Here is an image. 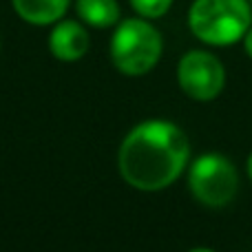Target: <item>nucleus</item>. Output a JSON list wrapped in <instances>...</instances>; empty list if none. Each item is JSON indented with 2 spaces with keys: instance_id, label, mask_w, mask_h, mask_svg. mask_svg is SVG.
<instances>
[{
  "instance_id": "1",
  "label": "nucleus",
  "mask_w": 252,
  "mask_h": 252,
  "mask_svg": "<svg viewBox=\"0 0 252 252\" xmlns=\"http://www.w3.org/2000/svg\"><path fill=\"white\" fill-rule=\"evenodd\" d=\"M190 142L177 124L148 120L137 124L120 146V175L128 186L144 192L168 188L184 173Z\"/></svg>"
},
{
  "instance_id": "2",
  "label": "nucleus",
  "mask_w": 252,
  "mask_h": 252,
  "mask_svg": "<svg viewBox=\"0 0 252 252\" xmlns=\"http://www.w3.org/2000/svg\"><path fill=\"white\" fill-rule=\"evenodd\" d=\"M188 27L199 42L232 47L252 27V4L250 0H192Z\"/></svg>"
},
{
  "instance_id": "3",
  "label": "nucleus",
  "mask_w": 252,
  "mask_h": 252,
  "mask_svg": "<svg viewBox=\"0 0 252 252\" xmlns=\"http://www.w3.org/2000/svg\"><path fill=\"white\" fill-rule=\"evenodd\" d=\"M161 33L146 18H126L118 22L111 38V60L124 75H144L161 58Z\"/></svg>"
},
{
  "instance_id": "4",
  "label": "nucleus",
  "mask_w": 252,
  "mask_h": 252,
  "mask_svg": "<svg viewBox=\"0 0 252 252\" xmlns=\"http://www.w3.org/2000/svg\"><path fill=\"white\" fill-rule=\"evenodd\" d=\"M188 188L199 204L208 208H223L239 190V173L228 157L206 153L188 168Z\"/></svg>"
},
{
  "instance_id": "5",
  "label": "nucleus",
  "mask_w": 252,
  "mask_h": 252,
  "mask_svg": "<svg viewBox=\"0 0 252 252\" xmlns=\"http://www.w3.org/2000/svg\"><path fill=\"white\" fill-rule=\"evenodd\" d=\"M177 82L190 100L210 102L226 87V69L215 53L192 49L179 60Z\"/></svg>"
},
{
  "instance_id": "6",
  "label": "nucleus",
  "mask_w": 252,
  "mask_h": 252,
  "mask_svg": "<svg viewBox=\"0 0 252 252\" xmlns=\"http://www.w3.org/2000/svg\"><path fill=\"white\" fill-rule=\"evenodd\" d=\"M49 49L62 62H75L89 51V33L80 22L62 20L49 35Z\"/></svg>"
},
{
  "instance_id": "7",
  "label": "nucleus",
  "mask_w": 252,
  "mask_h": 252,
  "mask_svg": "<svg viewBox=\"0 0 252 252\" xmlns=\"http://www.w3.org/2000/svg\"><path fill=\"white\" fill-rule=\"evenodd\" d=\"M16 13L31 25H53L69 9V0H11Z\"/></svg>"
},
{
  "instance_id": "8",
  "label": "nucleus",
  "mask_w": 252,
  "mask_h": 252,
  "mask_svg": "<svg viewBox=\"0 0 252 252\" xmlns=\"http://www.w3.org/2000/svg\"><path fill=\"white\" fill-rule=\"evenodd\" d=\"M78 16L95 29H106L120 22L118 0H78Z\"/></svg>"
},
{
  "instance_id": "9",
  "label": "nucleus",
  "mask_w": 252,
  "mask_h": 252,
  "mask_svg": "<svg viewBox=\"0 0 252 252\" xmlns=\"http://www.w3.org/2000/svg\"><path fill=\"white\" fill-rule=\"evenodd\" d=\"M130 7L137 11V16L146 18V20H155L168 13L173 7V0H130Z\"/></svg>"
},
{
  "instance_id": "10",
  "label": "nucleus",
  "mask_w": 252,
  "mask_h": 252,
  "mask_svg": "<svg viewBox=\"0 0 252 252\" xmlns=\"http://www.w3.org/2000/svg\"><path fill=\"white\" fill-rule=\"evenodd\" d=\"M244 49H246V53H248V58L252 60V27L248 29V33H246V38H244Z\"/></svg>"
},
{
  "instance_id": "11",
  "label": "nucleus",
  "mask_w": 252,
  "mask_h": 252,
  "mask_svg": "<svg viewBox=\"0 0 252 252\" xmlns=\"http://www.w3.org/2000/svg\"><path fill=\"white\" fill-rule=\"evenodd\" d=\"M246 170H248V177H250V182H252V153L248 155V161H246Z\"/></svg>"
},
{
  "instance_id": "12",
  "label": "nucleus",
  "mask_w": 252,
  "mask_h": 252,
  "mask_svg": "<svg viewBox=\"0 0 252 252\" xmlns=\"http://www.w3.org/2000/svg\"><path fill=\"white\" fill-rule=\"evenodd\" d=\"M188 252H215V250H210V248H195V250H188Z\"/></svg>"
},
{
  "instance_id": "13",
  "label": "nucleus",
  "mask_w": 252,
  "mask_h": 252,
  "mask_svg": "<svg viewBox=\"0 0 252 252\" xmlns=\"http://www.w3.org/2000/svg\"><path fill=\"white\" fill-rule=\"evenodd\" d=\"M250 4H252V0H250Z\"/></svg>"
}]
</instances>
